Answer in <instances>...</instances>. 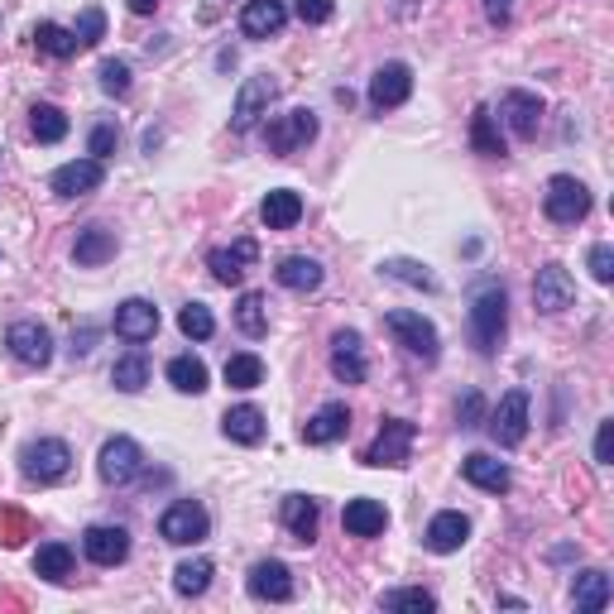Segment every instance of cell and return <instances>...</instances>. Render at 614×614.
<instances>
[{
    "mask_svg": "<svg viewBox=\"0 0 614 614\" xmlns=\"http://www.w3.org/2000/svg\"><path fill=\"white\" fill-rule=\"evenodd\" d=\"M259 221H265L269 231H293L298 221H303V198H298L293 188H273L265 202H259Z\"/></svg>",
    "mask_w": 614,
    "mask_h": 614,
    "instance_id": "cell-27",
    "label": "cell"
},
{
    "mask_svg": "<svg viewBox=\"0 0 614 614\" xmlns=\"http://www.w3.org/2000/svg\"><path fill=\"white\" fill-rule=\"evenodd\" d=\"M235 326L259 342V336L269 332V298L265 293H241V303H235Z\"/></svg>",
    "mask_w": 614,
    "mask_h": 614,
    "instance_id": "cell-37",
    "label": "cell"
},
{
    "mask_svg": "<svg viewBox=\"0 0 614 614\" xmlns=\"http://www.w3.org/2000/svg\"><path fill=\"white\" fill-rule=\"evenodd\" d=\"M206 533H212V514L198 504V500H178V504H168L164 509V518H159V538L164 543H174V547H192V543H202Z\"/></svg>",
    "mask_w": 614,
    "mask_h": 614,
    "instance_id": "cell-8",
    "label": "cell"
},
{
    "mask_svg": "<svg viewBox=\"0 0 614 614\" xmlns=\"http://www.w3.org/2000/svg\"><path fill=\"white\" fill-rule=\"evenodd\" d=\"M24 538H30V518H24L20 509H0V543L20 547Z\"/></svg>",
    "mask_w": 614,
    "mask_h": 614,
    "instance_id": "cell-46",
    "label": "cell"
},
{
    "mask_svg": "<svg viewBox=\"0 0 614 614\" xmlns=\"http://www.w3.org/2000/svg\"><path fill=\"white\" fill-rule=\"evenodd\" d=\"M212 577H216V567H212V561H206V557L178 561V567H174V591L192 600V595H202L206 585H212Z\"/></svg>",
    "mask_w": 614,
    "mask_h": 614,
    "instance_id": "cell-36",
    "label": "cell"
},
{
    "mask_svg": "<svg viewBox=\"0 0 614 614\" xmlns=\"http://www.w3.org/2000/svg\"><path fill=\"white\" fill-rule=\"evenodd\" d=\"M34 577L44 581H68L72 577V547L68 543H44L34 552Z\"/></svg>",
    "mask_w": 614,
    "mask_h": 614,
    "instance_id": "cell-35",
    "label": "cell"
},
{
    "mask_svg": "<svg viewBox=\"0 0 614 614\" xmlns=\"http://www.w3.org/2000/svg\"><path fill=\"white\" fill-rule=\"evenodd\" d=\"M221 433H226L235 447H259L269 433V423H265V413L255 409V403H241V409H231L226 417H221Z\"/></svg>",
    "mask_w": 614,
    "mask_h": 614,
    "instance_id": "cell-25",
    "label": "cell"
},
{
    "mask_svg": "<svg viewBox=\"0 0 614 614\" xmlns=\"http://www.w3.org/2000/svg\"><path fill=\"white\" fill-rule=\"evenodd\" d=\"M97 470L107 485H130V480H139V470H145V451H139L135 437H111L97 456Z\"/></svg>",
    "mask_w": 614,
    "mask_h": 614,
    "instance_id": "cell-9",
    "label": "cell"
},
{
    "mask_svg": "<svg viewBox=\"0 0 614 614\" xmlns=\"http://www.w3.org/2000/svg\"><path fill=\"white\" fill-rule=\"evenodd\" d=\"M413 442H417V427L409 423V417H384L380 423V437L365 447V466H409L413 461Z\"/></svg>",
    "mask_w": 614,
    "mask_h": 614,
    "instance_id": "cell-5",
    "label": "cell"
},
{
    "mask_svg": "<svg viewBox=\"0 0 614 614\" xmlns=\"http://www.w3.org/2000/svg\"><path fill=\"white\" fill-rule=\"evenodd\" d=\"M591 273H595V283L614 279V250L610 245H591Z\"/></svg>",
    "mask_w": 614,
    "mask_h": 614,
    "instance_id": "cell-50",
    "label": "cell"
},
{
    "mask_svg": "<svg viewBox=\"0 0 614 614\" xmlns=\"http://www.w3.org/2000/svg\"><path fill=\"white\" fill-rule=\"evenodd\" d=\"M72 259L82 269H97V265H107V259H115V231L82 226V231H77V245H72Z\"/></svg>",
    "mask_w": 614,
    "mask_h": 614,
    "instance_id": "cell-28",
    "label": "cell"
},
{
    "mask_svg": "<svg viewBox=\"0 0 614 614\" xmlns=\"http://www.w3.org/2000/svg\"><path fill=\"white\" fill-rule=\"evenodd\" d=\"M259 259V245L250 241V235H241L235 245H221V250L206 255V269H212V279L216 283H245V273H250V265Z\"/></svg>",
    "mask_w": 614,
    "mask_h": 614,
    "instance_id": "cell-14",
    "label": "cell"
},
{
    "mask_svg": "<svg viewBox=\"0 0 614 614\" xmlns=\"http://www.w3.org/2000/svg\"><path fill=\"white\" fill-rule=\"evenodd\" d=\"M461 476H466L476 490H485V494H504L509 485H514L509 466H504V461H494V456H485V451H470L466 461H461Z\"/></svg>",
    "mask_w": 614,
    "mask_h": 614,
    "instance_id": "cell-24",
    "label": "cell"
},
{
    "mask_svg": "<svg viewBox=\"0 0 614 614\" xmlns=\"http://www.w3.org/2000/svg\"><path fill=\"white\" fill-rule=\"evenodd\" d=\"M485 20H490V24H500V30H504V24L514 20V0H485Z\"/></svg>",
    "mask_w": 614,
    "mask_h": 614,
    "instance_id": "cell-52",
    "label": "cell"
},
{
    "mask_svg": "<svg viewBox=\"0 0 614 614\" xmlns=\"http://www.w3.org/2000/svg\"><path fill=\"white\" fill-rule=\"evenodd\" d=\"M30 130L38 145H58L63 135H68V115H63L58 107H48V101H38V107L30 111Z\"/></svg>",
    "mask_w": 614,
    "mask_h": 614,
    "instance_id": "cell-39",
    "label": "cell"
},
{
    "mask_svg": "<svg viewBox=\"0 0 614 614\" xmlns=\"http://www.w3.org/2000/svg\"><path fill=\"white\" fill-rule=\"evenodd\" d=\"M610 447H614V423L605 417V423H600V433H595V461L600 466H610Z\"/></svg>",
    "mask_w": 614,
    "mask_h": 614,
    "instance_id": "cell-51",
    "label": "cell"
},
{
    "mask_svg": "<svg viewBox=\"0 0 614 614\" xmlns=\"http://www.w3.org/2000/svg\"><path fill=\"white\" fill-rule=\"evenodd\" d=\"M293 10H298V20L303 24H326L336 15V0H298Z\"/></svg>",
    "mask_w": 614,
    "mask_h": 614,
    "instance_id": "cell-48",
    "label": "cell"
},
{
    "mask_svg": "<svg viewBox=\"0 0 614 614\" xmlns=\"http://www.w3.org/2000/svg\"><path fill=\"white\" fill-rule=\"evenodd\" d=\"M273 97H279V77H269V72H255V77H245L241 91H235V111H231V130H255L259 121L269 115L273 107Z\"/></svg>",
    "mask_w": 614,
    "mask_h": 614,
    "instance_id": "cell-6",
    "label": "cell"
},
{
    "mask_svg": "<svg viewBox=\"0 0 614 614\" xmlns=\"http://www.w3.org/2000/svg\"><path fill=\"white\" fill-rule=\"evenodd\" d=\"M283 24H289L283 0H245V10H241V34L245 38H269V34H279Z\"/></svg>",
    "mask_w": 614,
    "mask_h": 614,
    "instance_id": "cell-23",
    "label": "cell"
},
{
    "mask_svg": "<svg viewBox=\"0 0 614 614\" xmlns=\"http://www.w3.org/2000/svg\"><path fill=\"white\" fill-rule=\"evenodd\" d=\"M34 48L44 58H58V63H68V58H77V34L72 30H63V24H54V20H38L34 24Z\"/></svg>",
    "mask_w": 614,
    "mask_h": 614,
    "instance_id": "cell-31",
    "label": "cell"
},
{
    "mask_svg": "<svg viewBox=\"0 0 614 614\" xmlns=\"http://www.w3.org/2000/svg\"><path fill=\"white\" fill-rule=\"evenodd\" d=\"M509 326V298L500 283H480L476 298H470V342H476L480 356H494L504 342Z\"/></svg>",
    "mask_w": 614,
    "mask_h": 614,
    "instance_id": "cell-1",
    "label": "cell"
},
{
    "mask_svg": "<svg viewBox=\"0 0 614 614\" xmlns=\"http://www.w3.org/2000/svg\"><path fill=\"white\" fill-rule=\"evenodd\" d=\"M533 303H538V312H547V317H557V312H567L577 303V279L561 265H543L538 279H533Z\"/></svg>",
    "mask_w": 614,
    "mask_h": 614,
    "instance_id": "cell-12",
    "label": "cell"
},
{
    "mask_svg": "<svg viewBox=\"0 0 614 614\" xmlns=\"http://www.w3.org/2000/svg\"><path fill=\"white\" fill-rule=\"evenodd\" d=\"M470 149L485 154V159H504V135L485 107H476V115H470Z\"/></svg>",
    "mask_w": 614,
    "mask_h": 614,
    "instance_id": "cell-34",
    "label": "cell"
},
{
    "mask_svg": "<svg viewBox=\"0 0 614 614\" xmlns=\"http://www.w3.org/2000/svg\"><path fill=\"white\" fill-rule=\"evenodd\" d=\"M101 91H107V97H125L130 91V63H121V58L101 63Z\"/></svg>",
    "mask_w": 614,
    "mask_h": 614,
    "instance_id": "cell-45",
    "label": "cell"
},
{
    "mask_svg": "<svg viewBox=\"0 0 614 614\" xmlns=\"http://www.w3.org/2000/svg\"><path fill=\"white\" fill-rule=\"evenodd\" d=\"M111 384L121 389V394H139V389L149 384V360L139 356V350H135V356H121L111 365Z\"/></svg>",
    "mask_w": 614,
    "mask_h": 614,
    "instance_id": "cell-40",
    "label": "cell"
},
{
    "mask_svg": "<svg viewBox=\"0 0 614 614\" xmlns=\"http://www.w3.org/2000/svg\"><path fill=\"white\" fill-rule=\"evenodd\" d=\"M543 216L552 226H581L591 216V188L571 174H557L547 178V192H543Z\"/></svg>",
    "mask_w": 614,
    "mask_h": 614,
    "instance_id": "cell-2",
    "label": "cell"
},
{
    "mask_svg": "<svg viewBox=\"0 0 614 614\" xmlns=\"http://www.w3.org/2000/svg\"><path fill=\"white\" fill-rule=\"evenodd\" d=\"M168 384H174L178 394H202L206 389V365L198 356H174L168 360Z\"/></svg>",
    "mask_w": 614,
    "mask_h": 614,
    "instance_id": "cell-38",
    "label": "cell"
},
{
    "mask_svg": "<svg viewBox=\"0 0 614 614\" xmlns=\"http://www.w3.org/2000/svg\"><path fill=\"white\" fill-rule=\"evenodd\" d=\"M82 552H87V561H97V567H121L130 557V533L121 524H91L82 533Z\"/></svg>",
    "mask_w": 614,
    "mask_h": 614,
    "instance_id": "cell-17",
    "label": "cell"
},
{
    "mask_svg": "<svg viewBox=\"0 0 614 614\" xmlns=\"http://www.w3.org/2000/svg\"><path fill=\"white\" fill-rule=\"evenodd\" d=\"M130 10H135V15H154V10H159V0H125Z\"/></svg>",
    "mask_w": 614,
    "mask_h": 614,
    "instance_id": "cell-54",
    "label": "cell"
},
{
    "mask_svg": "<svg viewBox=\"0 0 614 614\" xmlns=\"http://www.w3.org/2000/svg\"><path fill=\"white\" fill-rule=\"evenodd\" d=\"M346 433H350V409L346 403H322V409L303 423L308 447H332V442H342Z\"/></svg>",
    "mask_w": 614,
    "mask_h": 614,
    "instance_id": "cell-21",
    "label": "cell"
},
{
    "mask_svg": "<svg viewBox=\"0 0 614 614\" xmlns=\"http://www.w3.org/2000/svg\"><path fill=\"white\" fill-rule=\"evenodd\" d=\"M332 375L342 384H365V375H370V365H365V342L350 326L332 332Z\"/></svg>",
    "mask_w": 614,
    "mask_h": 614,
    "instance_id": "cell-16",
    "label": "cell"
},
{
    "mask_svg": "<svg viewBox=\"0 0 614 614\" xmlns=\"http://www.w3.org/2000/svg\"><path fill=\"white\" fill-rule=\"evenodd\" d=\"M490 437L500 447H518L528 437V389H509L500 399V409L490 413Z\"/></svg>",
    "mask_w": 614,
    "mask_h": 614,
    "instance_id": "cell-10",
    "label": "cell"
},
{
    "mask_svg": "<svg viewBox=\"0 0 614 614\" xmlns=\"http://www.w3.org/2000/svg\"><path fill=\"white\" fill-rule=\"evenodd\" d=\"M5 346H10V356H15L20 365H34V370H44L48 360H54V336H48V326H38V322H15L5 332Z\"/></svg>",
    "mask_w": 614,
    "mask_h": 614,
    "instance_id": "cell-11",
    "label": "cell"
},
{
    "mask_svg": "<svg viewBox=\"0 0 614 614\" xmlns=\"http://www.w3.org/2000/svg\"><path fill=\"white\" fill-rule=\"evenodd\" d=\"M480 417H485V399L470 389V394L456 403V423H461V427H480Z\"/></svg>",
    "mask_w": 614,
    "mask_h": 614,
    "instance_id": "cell-49",
    "label": "cell"
},
{
    "mask_svg": "<svg viewBox=\"0 0 614 614\" xmlns=\"http://www.w3.org/2000/svg\"><path fill=\"white\" fill-rule=\"evenodd\" d=\"M384 326H389V336L409 350V356L417 360H427L433 365L442 356V336H437V326L423 317V312H409V308H394V312H384Z\"/></svg>",
    "mask_w": 614,
    "mask_h": 614,
    "instance_id": "cell-4",
    "label": "cell"
},
{
    "mask_svg": "<svg viewBox=\"0 0 614 614\" xmlns=\"http://www.w3.org/2000/svg\"><path fill=\"white\" fill-rule=\"evenodd\" d=\"M154 332H159V308L149 303V298H125L121 308H115V336H125V342H154Z\"/></svg>",
    "mask_w": 614,
    "mask_h": 614,
    "instance_id": "cell-19",
    "label": "cell"
},
{
    "mask_svg": "<svg viewBox=\"0 0 614 614\" xmlns=\"http://www.w3.org/2000/svg\"><path fill=\"white\" fill-rule=\"evenodd\" d=\"M571 605H577L581 614H600L610 605V577L600 567H591V571H581L577 577V585H571Z\"/></svg>",
    "mask_w": 614,
    "mask_h": 614,
    "instance_id": "cell-32",
    "label": "cell"
},
{
    "mask_svg": "<svg viewBox=\"0 0 614 614\" xmlns=\"http://www.w3.org/2000/svg\"><path fill=\"white\" fill-rule=\"evenodd\" d=\"M500 115H504V125L514 130L518 139H538V125H543V101L533 97V91H504Z\"/></svg>",
    "mask_w": 614,
    "mask_h": 614,
    "instance_id": "cell-20",
    "label": "cell"
},
{
    "mask_svg": "<svg viewBox=\"0 0 614 614\" xmlns=\"http://www.w3.org/2000/svg\"><path fill=\"white\" fill-rule=\"evenodd\" d=\"M380 610H389V614H433L437 610V595L423 591V585H399V591H384L380 595Z\"/></svg>",
    "mask_w": 614,
    "mask_h": 614,
    "instance_id": "cell-33",
    "label": "cell"
},
{
    "mask_svg": "<svg viewBox=\"0 0 614 614\" xmlns=\"http://www.w3.org/2000/svg\"><path fill=\"white\" fill-rule=\"evenodd\" d=\"M409 97H413V68L409 63H384V68L370 77V107L375 111H399Z\"/></svg>",
    "mask_w": 614,
    "mask_h": 614,
    "instance_id": "cell-13",
    "label": "cell"
},
{
    "mask_svg": "<svg viewBox=\"0 0 614 614\" xmlns=\"http://www.w3.org/2000/svg\"><path fill=\"white\" fill-rule=\"evenodd\" d=\"M115 145H121V135H115V125H97L87 139V154L91 159H107V154H115Z\"/></svg>",
    "mask_w": 614,
    "mask_h": 614,
    "instance_id": "cell-47",
    "label": "cell"
},
{
    "mask_svg": "<svg viewBox=\"0 0 614 614\" xmlns=\"http://www.w3.org/2000/svg\"><path fill=\"white\" fill-rule=\"evenodd\" d=\"M342 524H346L350 538H380V533L389 528V509L380 500H350Z\"/></svg>",
    "mask_w": 614,
    "mask_h": 614,
    "instance_id": "cell-26",
    "label": "cell"
},
{
    "mask_svg": "<svg viewBox=\"0 0 614 614\" xmlns=\"http://www.w3.org/2000/svg\"><path fill=\"white\" fill-rule=\"evenodd\" d=\"M273 273H279V283L283 289H293V293H317L322 279H326V269L317 265V259H308V255H289Z\"/></svg>",
    "mask_w": 614,
    "mask_h": 614,
    "instance_id": "cell-30",
    "label": "cell"
},
{
    "mask_svg": "<svg viewBox=\"0 0 614 614\" xmlns=\"http://www.w3.org/2000/svg\"><path fill=\"white\" fill-rule=\"evenodd\" d=\"M178 332L188 336V342H212V336H216L212 308H206V303H188V308L178 312Z\"/></svg>",
    "mask_w": 614,
    "mask_h": 614,
    "instance_id": "cell-42",
    "label": "cell"
},
{
    "mask_svg": "<svg viewBox=\"0 0 614 614\" xmlns=\"http://www.w3.org/2000/svg\"><path fill=\"white\" fill-rule=\"evenodd\" d=\"M91 342H97V332H91V326H87L82 336H72V356H87V350H91Z\"/></svg>",
    "mask_w": 614,
    "mask_h": 614,
    "instance_id": "cell-53",
    "label": "cell"
},
{
    "mask_svg": "<svg viewBox=\"0 0 614 614\" xmlns=\"http://www.w3.org/2000/svg\"><path fill=\"white\" fill-rule=\"evenodd\" d=\"M312 139H317V115L303 111V107L273 115V121L265 125V145H269V154H279V159H289V154L312 145Z\"/></svg>",
    "mask_w": 614,
    "mask_h": 614,
    "instance_id": "cell-7",
    "label": "cell"
},
{
    "mask_svg": "<svg viewBox=\"0 0 614 614\" xmlns=\"http://www.w3.org/2000/svg\"><path fill=\"white\" fill-rule=\"evenodd\" d=\"M20 470H24V480H30V485H58V480H68V470H72L68 442H58V437L30 442V447L20 451Z\"/></svg>",
    "mask_w": 614,
    "mask_h": 614,
    "instance_id": "cell-3",
    "label": "cell"
},
{
    "mask_svg": "<svg viewBox=\"0 0 614 614\" xmlns=\"http://www.w3.org/2000/svg\"><path fill=\"white\" fill-rule=\"evenodd\" d=\"M380 273L394 279V283H409V289H427V293L437 289V279L427 273V265H417V259H384Z\"/></svg>",
    "mask_w": 614,
    "mask_h": 614,
    "instance_id": "cell-41",
    "label": "cell"
},
{
    "mask_svg": "<svg viewBox=\"0 0 614 614\" xmlns=\"http://www.w3.org/2000/svg\"><path fill=\"white\" fill-rule=\"evenodd\" d=\"M317 524H322V509L312 494H289V500H283V528H289L298 543L317 538Z\"/></svg>",
    "mask_w": 614,
    "mask_h": 614,
    "instance_id": "cell-29",
    "label": "cell"
},
{
    "mask_svg": "<svg viewBox=\"0 0 614 614\" xmlns=\"http://www.w3.org/2000/svg\"><path fill=\"white\" fill-rule=\"evenodd\" d=\"M466 538H470V518L461 514V509H442V514H433V524H427V533H423V543L442 557L461 552Z\"/></svg>",
    "mask_w": 614,
    "mask_h": 614,
    "instance_id": "cell-22",
    "label": "cell"
},
{
    "mask_svg": "<svg viewBox=\"0 0 614 614\" xmlns=\"http://www.w3.org/2000/svg\"><path fill=\"white\" fill-rule=\"evenodd\" d=\"M245 591L255 600H269V605H283V600H293V571L283 567V561H255L250 577H245Z\"/></svg>",
    "mask_w": 614,
    "mask_h": 614,
    "instance_id": "cell-18",
    "label": "cell"
},
{
    "mask_svg": "<svg viewBox=\"0 0 614 614\" xmlns=\"http://www.w3.org/2000/svg\"><path fill=\"white\" fill-rule=\"evenodd\" d=\"M72 34H77V44H82V48H97L101 38H107V10H101V5H87Z\"/></svg>",
    "mask_w": 614,
    "mask_h": 614,
    "instance_id": "cell-44",
    "label": "cell"
},
{
    "mask_svg": "<svg viewBox=\"0 0 614 614\" xmlns=\"http://www.w3.org/2000/svg\"><path fill=\"white\" fill-rule=\"evenodd\" d=\"M101 182H107V164L101 159H72V164L54 168L48 188H54L58 198H87V192H97Z\"/></svg>",
    "mask_w": 614,
    "mask_h": 614,
    "instance_id": "cell-15",
    "label": "cell"
},
{
    "mask_svg": "<svg viewBox=\"0 0 614 614\" xmlns=\"http://www.w3.org/2000/svg\"><path fill=\"white\" fill-rule=\"evenodd\" d=\"M226 384L231 389H259L265 384V360L250 356V350H245V356H231L226 360Z\"/></svg>",
    "mask_w": 614,
    "mask_h": 614,
    "instance_id": "cell-43",
    "label": "cell"
}]
</instances>
